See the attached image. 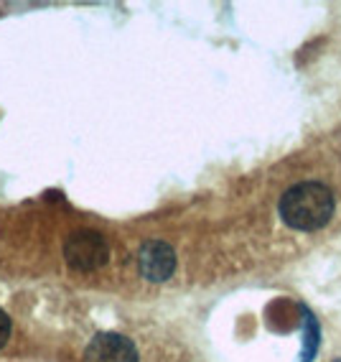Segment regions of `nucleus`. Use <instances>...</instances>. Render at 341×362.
<instances>
[{"label": "nucleus", "instance_id": "7ed1b4c3", "mask_svg": "<svg viewBox=\"0 0 341 362\" xmlns=\"http://www.w3.org/2000/svg\"><path fill=\"white\" fill-rule=\"evenodd\" d=\"M84 362H138V349L117 332H100L84 349Z\"/></svg>", "mask_w": 341, "mask_h": 362}, {"label": "nucleus", "instance_id": "0eeeda50", "mask_svg": "<svg viewBox=\"0 0 341 362\" xmlns=\"http://www.w3.org/2000/svg\"><path fill=\"white\" fill-rule=\"evenodd\" d=\"M334 362H341V360H334Z\"/></svg>", "mask_w": 341, "mask_h": 362}, {"label": "nucleus", "instance_id": "f257e3e1", "mask_svg": "<svg viewBox=\"0 0 341 362\" xmlns=\"http://www.w3.org/2000/svg\"><path fill=\"white\" fill-rule=\"evenodd\" d=\"M280 217L290 230H318L334 217V194L318 181H303L280 197Z\"/></svg>", "mask_w": 341, "mask_h": 362}, {"label": "nucleus", "instance_id": "39448f33", "mask_svg": "<svg viewBox=\"0 0 341 362\" xmlns=\"http://www.w3.org/2000/svg\"><path fill=\"white\" fill-rule=\"evenodd\" d=\"M318 344H321V329L318 322L313 319L309 309H303V349H301V362H311L318 355Z\"/></svg>", "mask_w": 341, "mask_h": 362}, {"label": "nucleus", "instance_id": "f03ea898", "mask_svg": "<svg viewBox=\"0 0 341 362\" xmlns=\"http://www.w3.org/2000/svg\"><path fill=\"white\" fill-rule=\"evenodd\" d=\"M64 258L74 271H97V268H102L109 258L107 240L100 233L79 230V233H74L66 240Z\"/></svg>", "mask_w": 341, "mask_h": 362}, {"label": "nucleus", "instance_id": "20e7f679", "mask_svg": "<svg viewBox=\"0 0 341 362\" xmlns=\"http://www.w3.org/2000/svg\"><path fill=\"white\" fill-rule=\"evenodd\" d=\"M138 265H140L143 279L161 284L171 279V273L176 271V252L163 240H150L138 252Z\"/></svg>", "mask_w": 341, "mask_h": 362}, {"label": "nucleus", "instance_id": "423d86ee", "mask_svg": "<svg viewBox=\"0 0 341 362\" xmlns=\"http://www.w3.org/2000/svg\"><path fill=\"white\" fill-rule=\"evenodd\" d=\"M8 337H11V319H8L6 311L0 309V349L8 342Z\"/></svg>", "mask_w": 341, "mask_h": 362}]
</instances>
